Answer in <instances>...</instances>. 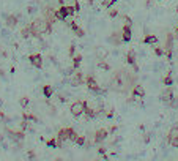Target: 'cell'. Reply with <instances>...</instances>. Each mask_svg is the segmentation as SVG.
<instances>
[{
    "label": "cell",
    "mask_w": 178,
    "mask_h": 161,
    "mask_svg": "<svg viewBox=\"0 0 178 161\" xmlns=\"http://www.w3.org/2000/svg\"><path fill=\"white\" fill-rule=\"evenodd\" d=\"M58 3L60 5H65V0H58Z\"/></svg>",
    "instance_id": "cell-36"
},
{
    "label": "cell",
    "mask_w": 178,
    "mask_h": 161,
    "mask_svg": "<svg viewBox=\"0 0 178 161\" xmlns=\"http://www.w3.org/2000/svg\"><path fill=\"white\" fill-rule=\"evenodd\" d=\"M167 141H169V144L172 147H176V149H178V127H172L169 130Z\"/></svg>",
    "instance_id": "cell-4"
},
{
    "label": "cell",
    "mask_w": 178,
    "mask_h": 161,
    "mask_svg": "<svg viewBox=\"0 0 178 161\" xmlns=\"http://www.w3.org/2000/svg\"><path fill=\"white\" fill-rule=\"evenodd\" d=\"M121 38H123V43H128V41H131L133 38V30H131V25H123L121 29Z\"/></svg>",
    "instance_id": "cell-8"
},
{
    "label": "cell",
    "mask_w": 178,
    "mask_h": 161,
    "mask_svg": "<svg viewBox=\"0 0 178 161\" xmlns=\"http://www.w3.org/2000/svg\"><path fill=\"white\" fill-rule=\"evenodd\" d=\"M98 152L101 153V155H104V153H106V149H104V147H99V149H98Z\"/></svg>",
    "instance_id": "cell-33"
},
{
    "label": "cell",
    "mask_w": 178,
    "mask_h": 161,
    "mask_svg": "<svg viewBox=\"0 0 178 161\" xmlns=\"http://www.w3.org/2000/svg\"><path fill=\"white\" fill-rule=\"evenodd\" d=\"M162 84H164L166 87H172V85H173V78H172V74H170V73H167L166 76H164Z\"/></svg>",
    "instance_id": "cell-18"
},
{
    "label": "cell",
    "mask_w": 178,
    "mask_h": 161,
    "mask_svg": "<svg viewBox=\"0 0 178 161\" xmlns=\"http://www.w3.org/2000/svg\"><path fill=\"white\" fill-rule=\"evenodd\" d=\"M55 19L57 21H66L68 19V16L65 14V11H63L61 6H60V10H55Z\"/></svg>",
    "instance_id": "cell-19"
},
{
    "label": "cell",
    "mask_w": 178,
    "mask_h": 161,
    "mask_svg": "<svg viewBox=\"0 0 178 161\" xmlns=\"http://www.w3.org/2000/svg\"><path fill=\"white\" fill-rule=\"evenodd\" d=\"M155 54L158 55V57H162V55H166V51L161 49V47H155Z\"/></svg>",
    "instance_id": "cell-28"
},
{
    "label": "cell",
    "mask_w": 178,
    "mask_h": 161,
    "mask_svg": "<svg viewBox=\"0 0 178 161\" xmlns=\"http://www.w3.org/2000/svg\"><path fill=\"white\" fill-rule=\"evenodd\" d=\"M106 55H107V51L106 49H98V60H104L106 59Z\"/></svg>",
    "instance_id": "cell-23"
},
{
    "label": "cell",
    "mask_w": 178,
    "mask_h": 161,
    "mask_svg": "<svg viewBox=\"0 0 178 161\" xmlns=\"http://www.w3.org/2000/svg\"><path fill=\"white\" fill-rule=\"evenodd\" d=\"M107 136H109V131L104 130V128H101V130H98L96 133H95V142L101 144L102 141H106V139H107Z\"/></svg>",
    "instance_id": "cell-10"
},
{
    "label": "cell",
    "mask_w": 178,
    "mask_h": 161,
    "mask_svg": "<svg viewBox=\"0 0 178 161\" xmlns=\"http://www.w3.org/2000/svg\"><path fill=\"white\" fill-rule=\"evenodd\" d=\"M176 13H178V6H176Z\"/></svg>",
    "instance_id": "cell-39"
},
{
    "label": "cell",
    "mask_w": 178,
    "mask_h": 161,
    "mask_svg": "<svg viewBox=\"0 0 178 161\" xmlns=\"http://www.w3.org/2000/svg\"><path fill=\"white\" fill-rule=\"evenodd\" d=\"M74 144H77V145H85V137H84V136H77L76 141H74Z\"/></svg>",
    "instance_id": "cell-26"
},
{
    "label": "cell",
    "mask_w": 178,
    "mask_h": 161,
    "mask_svg": "<svg viewBox=\"0 0 178 161\" xmlns=\"http://www.w3.org/2000/svg\"><path fill=\"white\" fill-rule=\"evenodd\" d=\"M29 60H30L32 66H35L36 69H41V68H43V57H41L39 54H30V55H29Z\"/></svg>",
    "instance_id": "cell-6"
},
{
    "label": "cell",
    "mask_w": 178,
    "mask_h": 161,
    "mask_svg": "<svg viewBox=\"0 0 178 161\" xmlns=\"http://www.w3.org/2000/svg\"><path fill=\"white\" fill-rule=\"evenodd\" d=\"M19 104H20L22 108H27V106H29V98H27V96L20 98V100H19Z\"/></svg>",
    "instance_id": "cell-27"
},
{
    "label": "cell",
    "mask_w": 178,
    "mask_h": 161,
    "mask_svg": "<svg viewBox=\"0 0 178 161\" xmlns=\"http://www.w3.org/2000/svg\"><path fill=\"white\" fill-rule=\"evenodd\" d=\"M143 142H150V136L145 134V137H143Z\"/></svg>",
    "instance_id": "cell-34"
},
{
    "label": "cell",
    "mask_w": 178,
    "mask_h": 161,
    "mask_svg": "<svg viewBox=\"0 0 178 161\" xmlns=\"http://www.w3.org/2000/svg\"><path fill=\"white\" fill-rule=\"evenodd\" d=\"M85 84H87V87L92 90V92H95V93H98L99 90H101V87L98 85V82H96V79L93 78L92 74H88L87 78H85Z\"/></svg>",
    "instance_id": "cell-5"
},
{
    "label": "cell",
    "mask_w": 178,
    "mask_h": 161,
    "mask_svg": "<svg viewBox=\"0 0 178 161\" xmlns=\"http://www.w3.org/2000/svg\"><path fill=\"white\" fill-rule=\"evenodd\" d=\"M143 43L145 44H158V37L156 35H147L143 38Z\"/></svg>",
    "instance_id": "cell-14"
},
{
    "label": "cell",
    "mask_w": 178,
    "mask_h": 161,
    "mask_svg": "<svg viewBox=\"0 0 178 161\" xmlns=\"http://www.w3.org/2000/svg\"><path fill=\"white\" fill-rule=\"evenodd\" d=\"M2 104H3V101H2V100H0V108H2Z\"/></svg>",
    "instance_id": "cell-38"
},
{
    "label": "cell",
    "mask_w": 178,
    "mask_h": 161,
    "mask_svg": "<svg viewBox=\"0 0 178 161\" xmlns=\"http://www.w3.org/2000/svg\"><path fill=\"white\" fill-rule=\"evenodd\" d=\"M111 43H112V44H115V46H118L120 43H123L121 32H120V35H118V33H114V35H112V37H111Z\"/></svg>",
    "instance_id": "cell-16"
},
{
    "label": "cell",
    "mask_w": 178,
    "mask_h": 161,
    "mask_svg": "<svg viewBox=\"0 0 178 161\" xmlns=\"http://www.w3.org/2000/svg\"><path fill=\"white\" fill-rule=\"evenodd\" d=\"M117 14H118L117 10H111V11H109V16H111V18H117Z\"/></svg>",
    "instance_id": "cell-31"
},
{
    "label": "cell",
    "mask_w": 178,
    "mask_h": 161,
    "mask_svg": "<svg viewBox=\"0 0 178 161\" xmlns=\"http://www.w3.org/2000/svg\"><path fill=\"white\" fill-rule=\"evenodd\" d=\"M47 147H51V149H58V142H57V139H49V141L46 142Z\"/></svg>",
    "instance_id": "cell-22"
},
{
    "label": "cell",
    "mask_w": 178,
    "mask_h": 161,
    "mask_svg": "<svg viewBox=\"0 0 178 161\" xmlns=\"http://www.w3.org/2000/svg\"><path fill=\"white\" fill-rule=\"evenodd\" d=\"M80 62H82V55H76V57H73V68L77 69L79 65H80Z\"/></svg>",
    "instance_id": "cell-20"
},
{
    "label": "cell",
    "mask_w": 178,
    "mask_h": 161,
    "mask_svg": "<svg viewBox=\"0 0 178 161\" xmlns=\"http://www.w3.org/2000/svg\"><path fill=\"white\" fill-rule=\"evenodd\" d=\"M61 8H63V11H65V14L70 18V16H73L74 13H76V8H74L73 5H61Z\"/></svg>",
    "instance_id": "cell-15"
},
{
    "label": "cell",
    "mask_w": 178,
    "mask_h": 161,
    "mask_svg": "<svg viewBox=\"0 0 178 161\" xmlns=\"http://www.w3.org/2000/svg\"><path fill=\"white\" fill-rule=\"evenodd\" d=\"M155 2H159V0H155Z\"/></svg>",
    "instance_id": "cell-40"
},
{
    "label": "cell",
    "mask_w": 178,
    "mask_h": 161,
    "mask_svg": "<svg viewBox=\"0 0 178 161\" xmlns=\"http://www.w3.org/2000/svg\"><path fill=\"white\" fill-rule=\"evenodd\" d=\"M172 98H173L172 87H167V89L161 93V101H162V103H166V104H169L170 101H172Z\"/></svg>",
    "instance_id": "cell-11"
},
{
    "label": "cell",
    "mask_w": 178,
    "mask_h": 161,
    "mask_svg": "<svg viewBox=\"0 0 178 161\" xmlns=\"http://www.w3.org/2000/svg\"><path fill=\"white\" fill-rule=\"evenodd\" d=\"M126 60H128V63L134 68V71L137 73V71H139V66L136 65V51H134V49H129V51H128V54H126Z\"/></svg>",
    "instance_id": "cell-7"
},
{
    "label": "cell",
    "mask_w": 178,
    "mask_h": 161,
    "mask_svg": "<svg viewBox=\"0 0 178 161\" xmlns=\"http://www.w3.org/2000/svg\"><path fill=\"white\" fill-rule=\"evenodd\" d=\"M17 19H19V14H10V16H5V25L8 29H14L17 25Z\"/></svg>",
    "instance_id": "cell-9"
},
{
    "label": "cell",
    "mask_w": 178,
    "mask_h": 161,
    "mask_svg": "<svg viewBox=\"0 0 178 161\" xmlns=\"http://www.w3.org/2000/svg\"><path fill=\"white\" fill-rule=\"evenodd\" d=\"M98 66H99L101 69H106V71H107V69H111V66H109L107 63H104L102 60H99V62H98Z\"/></svg>",
    "instance_id": "cell-29"
},
{
    "label": "cell",
    "mask_w": 178,
    "mask_h": 161,
    "mask_svg": "<svg viewBox=\"0 0 178 161\" xmlns=\"http://www.w3.org/2000/svg\"><path fill=\"white\" fill-rule=\"evenodd\" d=\"M84 76H82L80 73H73V78H71V85L73 87H79L82 85V82H84Z\"/></svg>",
    "instance_id": "cell-12"
},
{
    "label": "cell",
    "mask_w": 178,
    "mask_h": 161,
    "mask_svg": "<svg viewBox=\"0 0 178 161\" xmlns=\"http://www.w3.org/2000/svg\"><path fill=\"white\" fill-rule=\"evenodd\" d=\"M175 35H176V37H178V25H176V29H175Z\"/></svg>",
    "instance_id": "cell-37"
},
{
    "label": "cell",
    "mask_w": 178,
    "mask_h": 161,
    "mask_svg": "<svg viewBox=\"0 0 178 161\" xmlns=\"http://www.w3.org/2000/svg\"><path fill=\"white\" fill-rule=\"evenodd\" d=\"M29 158H35V152H29Z\"/></svg>",
    "instance_id": "cell-35"
},
{
    "label": "cell",
    "mask_w": 178,
    "mask_h": 161,
    "mask_svg": "<svg viewBox=\"0 0 178 161\" xmlns=\"http://www.w3.org/2000/svg\"><path fill=\"white\" fill-rule=\"evenodd\" d=\"M30 30H32V35H33V37H41V35L49 33V32L52 30V24H51L47 19L39 18V19H35V21L30 24Z\"/></svg>",
    "instance_id": "cell-1"
},
{
    "label": "cell",
    "mask_w": 178,
    "mask_h": 161,
    "mask_svg": "<svg viewBox=\"0 0 178 161\" xmlns=\"http://www.w3.org/2000/svg\"><path fill=\"white\" fill-rule=\"evenodd\" d=\"M22 120H32V122H38V118L33 115V114H24L22 115Z\"/></svg>",
    "instance_id": "cell-25"
},
{
    "label": "cell",
    "mask_w": 178,
    "mask_h": 161,
    "mask_svg": "<svg viewBox=\"0 0 178 161\" xmlns=\"http://www.w3.org/2000/svg\"><path fill=\"white\" fill-rule=\"evenodd\" d=\"M88 106V104L85 103V101H74L73 104H71V108H70V112H71V115L73 117H80L82 114L85 112V108Z\"/></svg>",
    "instance_id": "cell-2"
},
{
    "label": "cell",
    "mask_w": 178,
    "mask_h": 161,
    "mask_svg": "<svg viewBox=\"0 0 178 161\" xmlns=\"http://www.w3.org/2000/svg\"><path fill=\"white\" fill-rule=\"evenodd\" d=\"M43 95H44V98H47V100H49V98L54 95V87H52V85H44V87H43Z\"/></svg>",
    "instance_id": "cell-17"
},
{
    "label": "cell",
    "mask_w": 178,
    "mask_h": 161,
    "mask_svg": "<svg viewBox=\"0 0 178 161\" xmlns=\"http://www.w3.org/2000/svg\"><path fill=\"white\" fill-rule=\"evenodd\" d=\"M74 52H76V46L71 44L70 46V55H71V57H74Z\"/></svg>",
    "instance_id": "cell-30"
},
{
    "label": "cell",
    "mask_w": 178,
    "mask_h": 161,
    "mask_svg": "<svg viewBox=\"0 0 178 161\" xmlns=\"http://www.w3.org/2000/svg\"><path fill=\"white\" fill-rule=\"evenodd\" d=\"M73 133H76L73 128H61V130L58 131V134H57V142H58V147H61V144H63L65 141H70Z\"/></svg>",
    "instance_id": "cell-3"
},
{
    "label": "cell",
    "mask_w": 178,
    "mask_h": 161,
    "mask_svg": "<svg viewBox=\"0 0 178 161\" xmlns=\"http://www.w3.org/2000/svg\"><path fill=\"white\" fill-rule=\"evenodd\" d=\"M70 29H71L74 33H76L77 37H84V35H85V30L80 29V27H79L76 22H70Z\"/></svg>",
    "instance_id": "cell-13"
},
{
    "label": "cell",
    "mask_w": 178,
    "mask_h": 161,
    "mask_svg": "<svg viewBox=\"0 0 178 161\" xmlns=\"http://www.w3.org/2000/svg\"><path fill=\"white\" fill-rule=\"evenodd\" d=\"M169 106L172 108L173 111H176V109H178V98H176V96H173V98H172V101L169 103Z\"/></svg>",
    "instance_id": "cell-24"
},
{
    "label": "cell",
    "mask_w": 178,
    "mask_h": 161,
    "mask_svg": "<svg viewBox=\"0 0 178 161\" xmlns=\"http://www.w3.org/2000/svg\"><path fill=\"white\" fill-rule=\"evenodd\" d=\"M20 35H22V38H29V37H33V35H32V30H30V25L20 30Z\"/></svg>",
    "instance_id": "cell-21"
},
{
    "label": "cell",
    "mask_w": 178,
    "mask_h": 161,
    "mask_svg": "<svg viewBox=\"0 0 178 161\" xmlns=\"http://www.w3.org/2000/svg\"><path fill=\"white\" fill-rule=\"evenodd\" d=\"M35 11H36V10L33 8V6H29V8H27V13H29V14H33Z\"/></svg>",
    "instance_id": "cell-32"
}]
</instances>
